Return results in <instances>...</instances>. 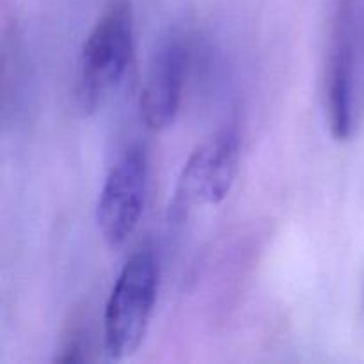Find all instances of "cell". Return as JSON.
Listing matches in <instances>:
<instances>
[{
  "instance_id": "obj_6",
  "label": "cell",
  "mask_w": 364,
  "mask_h": 364,
  "mask_svg": "<svg viewBox=\"0 0 364 364\" xmlns=\"http://www.w3.org/2000/svg\"><path fill=\"white\" fill-rule=\"evenodd\" d=\"M187 68V50L173 36L155 50L141 89V116L151 130H166L176 119Z\"/></svg>"
},
{
  "instance_id": "obj_3",
  "label": "cell",
  "mask_w": 364,
  "mask_h": 364,
  "mask_svg": "<svg viewBox=\"0 0 364 364\" xmlns=\"http://www.w3.org/2000/svg\"><path fill=\"white\" fill-rule=\"evenodd\" d=\"M134 53L130 0H112L89 32L78 60L77 96L85 112L102 105L128 71Z\"/></svg>"
},
{
  "instance_id": "obj_2",
  "label": "cell",
  "mask_w": 364,
  "mask_h": 364,
  "mask_svg": "<svg viewBox=\"0 0 364 364\" xmlns=\"http://www.w3.org/2000/svg\"><path fill=\"white\" fill-rule=\"evenodd\" d=\"M159 262L149 247L128 258L114 283L103 315V345L109 359H124L144 341L159 291Z\"/></svg>"
},
{
  "instance_id": "obj_4",
  "label": "cell",
  "mask_w": 364,
  "mask_h": 364,
  "mask_svg": "<svg viewBox=\"0 0 364 364\" xmlns=\"http://www.w3.org/2000/svg\"><path fill=\"white\" fill-rule=\"evenodd\" d=\"M240 162V135L224 127L198 146L185 162L169 212L173 220L187 219L199 206L219 205L230 194Z\"/></svg>"
},
{
  "instance_id": "obj_1",
  "label": "cell",
  "mask_w": 364,
  "mask_h": 364,
  "mask_svg": "<svg viewBox=\"0 0 364 364\" xmlns=\"http://www.w3.org/2000/svg\"><path fill=\"white\" fill-rule=\"evenodd\" d=\"M323 92L331 134L345 141L354 134L364 96V14L350 2L341 4L331 31Z\"/></svg>"
},
{
  "instance_id": "obj_5",
  "label": "cell",
  "mask_w": 364,
  "mask_h": 364,
  "mask_svg": "<svg viewBox=\"0 0 364 364\" xmlns=\"http://www.w3.org/2000/svg\"><path fill=\"white\" fill-rule=\"evenodd\" d=\"M148 155L132 146L110 169L96 205V223L110 247L123 245L137 228L148 194Z\"/></svg>"
}]
</instances>
